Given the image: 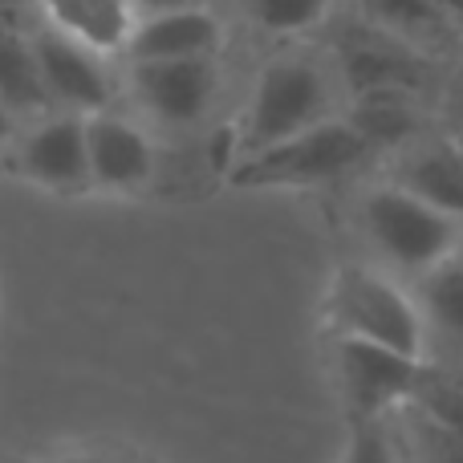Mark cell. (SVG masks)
Returning a JSON list of instances; mask_svg holds the SVG:
<instances>
[{
	"label": "cell",
	"instance_id": "6da1fadb",
	"mask_svg": "<svg viewBox=\"0 0 463 463\" xmlns=\"http://www.w3.org/2000/svg\"><path fill=\"white\" fill-rule=\"evenodd\" d=\"M337 114H345V90L334 70V57L301 53V49L272 57L260 65L244 110L236 118L232 163L269 151L277 143H288V138L305 135Z\"/></svg>",
	"mask_w": 463,
	"mask_h": 463
},
{
	"label": "cell",
	"instance_id": "7a4b0ae2",
	"mask_svg": "<svg viewBox=\"0 0 463 463\" xmlns=\"http://www.w3.org/2000/svg\"><path fill=\"white\" fill-rule=\"evenodd\" d=\"M354 224L362 244L374 252V269L391 277L423 280L439 264L463 252V224L394 184H370L354 203Z\"/></svg>",
	"mask_w": 463,
	"mask_h": 463
},
{
	"label": "cell",
	"instance_id": "3957f363",
	"mask_svg": "<svg viewBox=\"0 0 463 463\" xmlns=\"http://www.w3.org/2000/svg\"><path fill=\"white\" fill-rule=\"evenodd\" d=\"M329 334L427 362V321L411 288L374 264H337L326 288Z\"/></svg>",
	"mask_w": 463,
	"mask_h": 463
},
{
	"label": "cell",
	"instance_id": "277c9868",
	"mask_svg": "<svg viewBox=\"0 0 463 463\" xmlns=\"http://www.w3.org/2000/svg\"><path fill=\"white\" fill-rule=\"evenodd\" d=\"M374 159V146L358 135L345 114L321 122V127L305 130V135L277 143L269 151H256L248 159L232 163L228 179L236 187H280V192H301V187H326L337 179H350Z\"/></svg>",
	"mask_w": 463,
	"mask_h": 463
},
{
	"label": "cell",
	"instance_id": "5b68a950",
	"mask_svg": "<svg viewBox=\"0 0 463 463\" xmlns=\"http://www.w3.org/2000/svg\"><path fill=\"white\" fill-rule=\"evenodd\" d=\"M329 362H334L337 394L350 407V419H383L411 407L419 391L427 362L402 358L383 345L350 342V337H329Z\"/></svg>",
	"mask_w": 463,
	"mask_h": 463
},
{
	"label": "cell",
	"instance_id": "8992f818",
	"mask_svg": "<svg viewBox=\"0 0 463 463\" xmlns=\"http://www.w3.org/2000/svg\"><path fill=\"white\" fill-rule=\"evenodd\" d=\"M334 70L342 78L345 102L366 94H411L419 98L427 86V61L419 49L394 41L391 33L362 21V29L345 33L334 49Z\"/></svg>",
	"mask_w": 463,
	"mask_h": 463
},
{
	"label": "cell",
	"instance_id": "52a82bcc",
	"mask_svg": "<svg viewBox=\"0 0 463 463\" xmlns=\"http://www.w3.org/2000/svg\"><path fill=\"white\" fill-rule=\"evenodd\" d=\"M33 57L41 70V86L49 94V106H61L65 114H102L110 102V73H106V57H98L94 49L78 45L73 37L41 24L29 37Z\"/></svg>",
	"mask_w": 463,
	"mask_h": 463
},
{
	"label": "cell",
	"instance_id": "ba28073f",
	"mask_svg": "<svg viewBox=\"0 0 463 463\" xmlns=\"http://www.w3.org/2000/svg\"><path fill=\"white\" fill-rule=\"evenodd\" d=\"M130 90H135L138 106L155 122H163V127H192L216 102L220 57L130 65Z\"/></svg>",
	"mask_w": 463,
	"mask_h": 463
},
{
	"label": "cell",
	"instance_id": "9c48e42d",
	"mask_svg": "<svg viewBox=\"0 0 463 463\" xmlns=\"http://www.w3.org/2000/svg\"><path fill=\"white\" fill-rule=\"evenodd\" d=\"M386 184L463 224V143L456 135H419L394 151Z\"/></svg>",
	"mask_w": 463,
	"mask_h": 463
},
{
	"label": "cell",
	"instance_id": "30bf717a",
	"mask_svg": "<svg viewBox=\"0 0 463 463\" xmlns=\"http://www.w3.org/2000/svg\"><path fill=\"white\" fill-rule=\"evenodd\" d=\"M86 155L90 187H102V192H138L155 175V146L146 130L118 118V114H90Z\"/></svg>",
	"mask_w": 463,
	"mask_h": 463
},
{
	"label": "cell",
	"instance_id": "8fae6325",
	"mask_svg": "<svg viewBox=\"0 0 463 463\" xmlns=\"http://www.w3.org/2000/svg\"><path fill=\"white\" fill-rule=\"evenodd\" d=\"M224 49V24L212 8H179V13L138 16L127 49L130 65L146 61H195V57H220Z\"/></svg>",
	"mask_w": 463,
	"mask_h": 463
},
{
	"label": "cell",
	"instance_id": "7c38bea8",
	"mask_svg": "<svg viewBox=\"0 0 463 463\" xmlns=\"http://www.w3.org/2000/svg\"><path fill=\"white\" fill-rule=\"evenodd\" d=\"M21 171L49 192H90V155H86V118L53 114L21 143Z\"/></svg>",
	"mask_w": 463,
	"mask_h": 463
},
{
	"label": "cell",
	"instance_id": "4fadbf2b",
	"mask_svg": "<svg viewBox=\"0 0 463 463\" xmlns=\"http://www.w3.org/2000/svg\"><path fill=\"white\" fill-rule=\"evenodd\" d=\"M37 5L45 13L49 29L94 49L98 57L122 53L138 24L130 0H37Z\"/></svg>",
	"mask_w": 463,
	"mask_h": 463
},
{
	"label": "cell",
	"instance_id": "5bb4252c",
	"mask_svg": "<svg viewBox=\"0 0 463 463\" xmlns=\"http://www.w3.org/2000/svg\"><path fill=\"white\" fill-rule=\"evenodd\" d=\"M345 118L374 146V155H394L423 135L419 98L411 94H366L345 102Z\"/></svg>",
	"mask_w": 463,
	"mask_h": 463
},
{
	"label": "cell",
	"instance_id": "9a60e30c",
	"mask_svg": "<svg viewBox=\"0 0 463 463\" xmlns=\"http://www.w3.org/2000/svg\"><path fill=\"white\" fill-rule=\"evenodd\" d=\"M411 293H415L419 313L427 321V342L439 337V342L463 350V252L439 264L435 272H427L423 280H415Z\"/></svg>",
	"mask_w": 463,
	"mask_h": 463
},
{
	"label": "cell",
	"instance_id": "2e32d148",
	"mask_svg": "<svg viewBox=\"0 0 463 463\" xmlns=\"http://www.w3.org/2000/svg\"><path fill=\"white\" fill-rule=\"evenodd\" d=\"M362 16H366V24L391 33L394 41L411 49L435 45L451 33V21L431 0H362Z\"/></svg>",
	"mask_w": 463,
	"mask_h": 463
},
{
	"label": "cell",
	"instance_id": "e0dca14e",
	"mask_svg": "<svg viewBox=\"0 0 463 463\" xmlns=\"http://www.w3.org/2000/svg\"><path fill=\"white\" fill-rule=\"evenodd\" d=\"M0 106L8 110H45L49 106L33 45L29 37H16V33H0Z\"/></svg>",
	"mask_w": 463,
	"mask_h": 463
},
{
	"label": "cell",
	"instance_id": "ac0fdd59",
	"mask_svg": "<svg viewBox=\"0 0 463 463\" xmlns=\"http://www.w3.org/2000/svg\"><path fill=\"white\" fill-rule=\"evenodd\" d=\"M240 8L264 37L293 41L317 29V24H326L337 0H240Z\"/></svg>",
	"mask_w": 463,
	"mask_h": 463
},
{
	"label": "cell",
	"instance_id": "d6986e66",
	"mask_svg": "<svg viewBox=\"0 0 463 463\" xmlns=\"http://www.w3.org/2000/svg\"><path fill=\"white\" fill-rule=\"evenodd\" d=\"M411 411H419L431 423L463 435V370H435L427 362L423 378H419V391L411 399Z\"/></svg>",
	"mask_w": 463,
	"mask_h": 463
},
{
	"label": "cell",
	"instance_id": "ffe728a7",
	"mask_svg": "<svg viewBox=\"0 0 463 463\" xmlns=\"http://www.w3.org/2000/svg\"><path fill=\"white\" fill-rule=\"evenodd\" d=\"M399 415H407V439L415 463H463V435L431 423V419H423L411 407L399 411Z\"/></svg>",
	"mask_w": 463,
	"mask_h": 463
},
{
	"label": "cell",
	"instance_id": "44dd1931",
	"mask_svg": "<svg viewBox=\"0 0 463 463\" xmlns=\"http://www.w3.org/2000/svg\"><path fill=\"white\" fill-rule=\"evenodd\" d=\"M342 463H399L383 419H350Z\"/></svg>",
	"mask_w": 463,
	"mask_h": 463
},
{
	"label": "cell",
	"instance_id": "7402d4cb",
	"mask_svg": "<svg viewBox=\"0 0 463 463\" xmlns=\"http://www.w3.org/2000/svg\"><path fill=\"white\" fill-rule=\"evenodd\" d=\"M135 16H159V13H179V8H208V0H130Z\"/></svg>",
	"mask_w": 463,
	"mask_h": 463
},
{
	"label": "cell",
	"instance_id": "603a6c76",
	"mask_svg": "<svg viewBox=\"0 0 463 463\" xmlns=\"http://www.w3.org/2000/svg\"><path fill=\"white\" fill-rule=\"evenodd\" d=\"M451 127H456L451 135H456L459 143H463V81L456 86V94H451Z\"/></svg>",
	"mask_w": 463,
	"mask_h": 463
},
{
	"label": "cell",
	"instance_id": "cb8c5ba5",
	"mask_svg": "<svg viewBox=\"0 0 463 463\" xmlns=\"http://www.w3.org/2000/svg\"><path fill=\"white\" fill-rule=\"evenodd\" d=\"M49 463H106L102 456H61V459H49Z\"/></svg>",
	"mask_w": 463,
	"mask_h": 463
},
{
	"label": "cell",
	"instance_id": "d4e9b609",
	"mask_svg": "<svg viewBox=\"0 0 463 463\" xmlns=\"http://www.w3.org/2000/svg\"><path fill=\"white\" fill-rule=\"evenodd\" d=\"M16 5H21V0H0V16H5V13H13Z\"/></svg>",
	"mask_w": 463,
	"mask_h": 463
},
{
	"label": "cell",
	"instance_id": "484cf974",
	"mask_svg": "<svg viewBox=\"0 0 463 463\" xmlns=\"http://www.w3.org/2000/svg\"><path fill=\"white\" fill-rule=\"evenodd\" d=\"M0 138H5V118H0Z\"/></svg>",
	"mask_w": 463,
	"mask_h": 463
}]
</instances>
